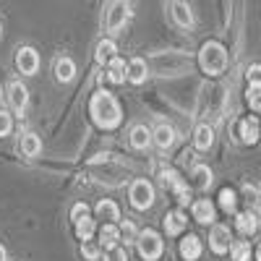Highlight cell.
I'll use <instances>...</instances> for the list:
<instances>
[{
    "mask_svg": "<svg viewBox=\"0 0 261 261\" xmlns=\"http://www.w3.org/2000/svg\"><path fill=\"white\" fill-rule=\"evenodd\" d=\"M89 113L94 118V123L105 130H110V128H118L120 120H123V113H120V105L118 99L110 94V92H97L89 102Z\"/></svg>",
    "mask_w": 261,
    "mask_h": 261,
    "instance_id": "cell-1",
    "label": "cell"
},
{
    "mask_svg": "<svg viewBox=\"0 0 261 261\" xmlns=\"http://www.w3.org/2000/svg\"><path fill=\"white\" fill-rule=\"evenodd\" d=\"M199 65L204 68V73L209 76H220L227 68V53L220 42H206L199 53Z\"/></svg>",
    "mask_w": 261,
    "mask_h": 261,
    "instance_id": "cell-2",
    "label": "cell"
},
{
    "mask_svg": "<svg viewBox=\"0 0 261 261\" xmlns=\"http://www.w3.org/2000/svg\"><path fill=\"white\" fill-rule=\"evenodd\" d=\"M136 248H139V256H141L144 261H157V258L162 256V251H165V243H162L160 232L144 230V232H139V238H136Z\"/></svg>",
    "mask_w": 261,
    "mask_h": 261,
    "instance_id": "cell-3",
    "label": "cell"
},
{
    "mask_svg": "<svg viewBox=\"0 0 261 261\" xmlns=\"http://www.w3.org/2000/svg\"><path fill=\"white\" fill-rule=\"evenodd\" d=\"M128 196H130V204L144 212V209H149L151 204H154V186H151L149 180H144V178H139V180L130 183Z\"/></svg>",
    "mask_w": 261,
    "mask_h": 261,
    "instance_id": "cell-4",
    "label": "cell"
},
{
    "mask_svg": "<svg viewBox=\"0 0 261 261\" xmlns=\"http://www.w3.org/2000/svg\"><path fill=\"white\" fill-rule=\"evenodd\" d=\"M191 65V58H183V55H178V53H167V58L165 55H157L154 58V71L157 73H162V76H167V73H180V71H186Z\"/></svg>",
    "mask_w": 261,
    "mask_h": 261,
    "instance_id": "cell-5",
    "label": "cell"
},
{
    "mask_svg": "<svg viewBox=\"0 0 261 261\" xmlns=\"http://www.w3.org/2000/svg\"><path fill=\"white\" fill-rule=\"evenodd\" d=\"M160 178H162V186H165V188L175 191V199H178V204H180V206H186V204L191 201L188 186L178 178V172H175V170H162V172H160Z\"/></svg>",
    "mask_w": 261,
    "mask_h": 261,
    "instance_id": "cell-6",
    "label": "cell"
},
{
    "mask_svg": "<svg viewBox=\"0 0 261 261\" xmlns=\"http://www.w3.org/2000/svg\"><path fill=\"white\" fill-rule=\"evenodd\" d=\"M130 16V6L128 0H115L107 11V32H120L125 27V21Z\"/></svg>",
    "mask_w": 261,
    "mask_h": 261,
    "instance_id": "cell-7",
    "label": "cell"
},
{
    "mask_svg": "<svg viewBox=\"0 0 261 261\" xmlns=\"http://www.w3.org/2000/svg\"><path fill=\"white\" fill-rule=\"evenodd\" d=\"M16 68L24 73V76H34L39 68V55L34 47H18L16 53Z\"/></svg>",
    "mask_w": 261,
    "mask_h": 261,
    "instance_id": "cell-8",
    "label": "cell"
},
{
    "mask_svg": "<svg viewBox=\"0 0 261 261\" xmlns=\"http://www.w3.org/2000/svg\"><path fill=\"white\" fill-rule=\"evenodd\" d=\"M209 246L214 253H227L232 248V235H230V227L225 225H214L212 232H209Z\"/></svg>",
    "mask_w": 261,
    "mask_h": 261,
    "instance_id": "cell-9",
    "label": "cell"
},
{
    "mask_svg": "<svg viewBox=\"0 0 261 261\" xmlns=\"http://www.w3.org/2000/svg\"><path fill=\"white\" fill-rule=\"evenodd\" d=\"M258 225H261V220H258V214H256L253 209L235 214V227H238V232L246 235V238H251V235L258 230Z\"/></svg>",
    "mask_w": 261,
    "mask_h": 261,
    "instance_id": "cell-10",
    "label": "cell"
},
{
    "mask_svg": "<svg viewBox=\"0 0 261 261\" xmlns=\"http://www.w3.org/2000/svg\"><path fill=\"white\" fill-rule=\"evenodd\" d=\"M8 102H11V107L16 113H24V107H27V102H29V89L24 84H18V81H13L11 86H8Z\"/></svg>",
    "mask_w": 261,
    "mask_h": 261,
    "instance_id": "cell-11",
    "label": "cell"
},
{
    "mask_svg": "<svg viewBox=\"0 0 261 261\" xmlns=\"http://www.w3.org/2000/svg\"><path fill=\"white\" fill-rule=\"evenodd\" d=\"M238 134H241L243 144H256L258 136H261V125H258V120L253 115H248V118L241 120V125H238Z\"/></svg>",
    "mask_w": 261,
    "mask_h": 261,
    "instance_id": "cell-12",
    "label": "cell"
},
{
    "mask_svg": "<svg viewBox=\"0 0 261 261\" xmlns=\"http://www.w3.org/2000/svg\"><path fill=\"white\" fill-rule=\"evenodd\" d=\"M55 79L60 81V84H68V81H73V76H76V63L68 58V55H63V58H58L55 60Z\"/></svg>",
    "mask_w": 261,
    "mask_h": 261,
    "instance_id": "cell-13",
    "label": "cell"
},
{
    "mask_svg": "<svg viewBox=\"0 0 261 261\" xmlns=\"http://www.w3.org/2000/svg\"><path fill=\"white\" fill-rule=\"evenodd\" d=\"M146 73H149V68H146V60L144 58H134V60L125 65V79L130 84H144L146 81Z\"/></svg>",
    "mask_w": 261,
    "mask_h": 261,
    "instance_id": "cell-14",
    "label": "cell"
},
{
    "mask_svg": "<svg viewBox=\"0 0 261 261\" xmlns=\"http://www.w3.org/2000/svg\"><path fill=\"white\" fill-rule=\"evenodd\" d=\"M212 144H214V128L206 125V123L196 125V130H193V146L199 151H206V149H212Z\"/></svg>",
    "mask_w": 261,
    "mask_h": 261,
    "instance_id": "cell-15",
    "label": "cell"
},
{
    "mask_svg": "<svg viewBox=\"0 0 261 261\" xmlns=\"http://www.w3.org/2000/svg\"><path fill=\"white\" fill-rule=\"evenodd\" d=\"M151 141H154L162 151H167L172 144H175V130H172V125H157L154 128V134H151Z\"/></svg>",
    "mask_w": 261,
    "mask_h": 261,
    "instance_id": "cell-16",
    "label": "cell"
},
{
    "mask_svg": "<svg viewBox=\"0 0 261 261\" xmlns=\"http://www.w3.org/2000/svg\"><path fill=\"white\" fill-rule=\"evenodd\" d=\"M97 217L102 222H110V225H115V220H120V209H118V204L115 201H110V199H102L99 204H97Z\"/></svg>",
    "mask_w": 261,
    "mask_h": 261,
    "instance_id": "cell-17",
    "label": "cell"
},
{
    "mask_svg": "<svg viewBox=\"0 0 261 261\" xmlns=\"http://www.w3.org/2000/svg\"><path fill=\"white\" fill-rule=\"evenodd\" d=\"M193 220L201 222V225L214 222V204L209 199H199V201L193 204Z\"/></svg>",
    "mask_w": 261,
    "mask_h": 261,
    "instance_id": "cell-18",
    "label": "cell"
},
{
    "mask_svg": "<svg viewBox=\"0 0 261 261\" xmlns=\"http://www.w3.org/2000/svg\"><path fill=\"white\" fill-rule=\"evenodd\" d=\"M105 79H107V81H113V84H123V81H125V60L115 55L110 63H107Z\"/></svg>",
    "mask_w": 261,
    "mask_h": 261,
    "instance_id": "cell-19",
    "label": "cell"
},
{
    "mask_svg": "<svg viewBox=\"0 0 261 261\" xmlns=\"http://www.w3.org/2000/svg\"><path fill=\"white\" fill-rule=\"evenodd\" d=\"M180 256L186 261H196L201 256V241L196 235H186L183 241H180Z\"/></svg>",
    "mask_w": 261,
    "mask_h": 261,
    "instance_id": "cell-20",
    "label": "cell"
},
{
    "mask_svg": "<svg viewBox=\"0 0 261 261\" xmlns=\"http://www.w3.org/2000/svg\"><path fill=\"white\" fill-rule=\"evenodd\" d=\"M172 11V21H175L178 27H183V29H188L191 24H193V13H191V8L186 6V3H180V0H175V3L170 6Z\"/></svg>",
    "mask_w": 261,
    "mask_h": 261,
    "instance_id": "cell-21",
    "label": "cell"
},
{
    "mask_svg": "<svg viewBox=\"0 0 261 261\" xmlns=\"http://www.w3.org/2000/svg\"><path fill=\"white\" fill-rule=\"evenodd\" d=\"M18 151H21L24 157H37L39 151H42L39 136H37V134H24V136H21V141H18Z\"/></svg>",
    "mask_w": 261,
    "mask_h": 261,
    "instance_id": "cell-22",
    "label": "cell"
},
{
    "mask_svg": "<svg viewBox=\"0 0 261 261\" xmlns=\"http://www.w3.org/2000/svg\"><path fill=\"white\" fill-rule=\"evenodd\" d=\"M186 225H188V220H186L183 212H170L165 217V232L167 235H180L186 230Z\"/></svg>",
    "mask_w": 261,
    "mask_h": 261,
    "instance_id": "cell-23",
    "label": "cell"
},
{
    "mask_svg": "<svg viewBox=\"0 0 261 261\" xmlns=\"http://www.w3.org/2000/svg\"><path fill=\"white\" fill-rule=\"evenodd\" d=\"M99 243H102L105 248L120 246V227H118V225H110V222H105L102 230H99Z\"/></svg>",
    "mask_w": 261,
    "mask_h": 261,
    "instance_id": "cell-24",
    "label": "cell"
},
{
    "mask_svg": "<svg viewBox=\"0 0 261 261\" xmlns=\"http://www.w3.org/2000/svg\"><path fill=\"white\" fill-rule=\"evenodd\" d=\"M151 144V130L146 125H136L130 130V146L134 149H146Z\"/></svg>",
    "mask_w": 261,
    "mask_h": 261,
    "instance_id": "cell-25",
    "label": "cell"
},
{
    "mask_svg": "<svg viewBox=\"0 0 261 261\" xmlns=\"http://www.w3.org/2000/svg\"><path fill=\"white\" fill-rule=\"evenodd\" d=\"M193 183H196V188H201V191H206L209 186H212V170L209 167H204V165H196L193 167Z\"/></svg>",
    "mask_w": 261,
    "mask_h": 261,
    "instance_id": "cell-26",
    "label": "cell"
},
{
    "mask_svg": "<svg viewBox=\"0 0 261 261\" xmlns=\"http://www.w3.org/2000/svg\"><path fill=\"white\" fill-rule=\"evenodd\" d=\"M115 53H118V47H115L113 39L99 42V45H97V63H110L115 58Z\"/></svg>",
    "mask_w": 261,
    "mask_h": 261,
    "instance_id": "cell-27",
    "label": "cell"
},
{
    "mask_svg": "<svg viewBox=\"0 0 261 261\" xmlns=\"http://www.w3.org/2000/svg\"><path fill=\"white\" fill-rule=\"evenodd\" d=\"M76 235H79L81 243H84V241H92V235H94V220H92L89 214H86L84 220L76 222Z\"/></svg>",
    "mask_w": 261,
    "mask_h": 261,
    "instance_id": "cell-28",
    "label": "cell"
},
{
    "mask_svg": "<svg viewBox=\"0 0 261 261\" xmlns=\"http://www.w3.org/2000/svg\"><path fill=\"white\" fill-rule=\"evenodd\" d=\"M220 206H222L227 214L238 209V193H235L232 188H222V191H220Z\"/></svg>",
    "mask_w": 261,
    "mask_h": 261,
    "instance_id": "cell-29",
    "label": "cell"
},
{
    "mask_svg": "<svg viewBox=\"0 0 261 261\" xmlns=\"http://www.w3.org/2000/svg\"><path fill=\"white\" fill-rule=\"evenodd\" d=\"M230 253H232V261H251V243L238 241V243H232Z\"/></svg>",
    "mask_w": 261,
    "mask_h": 261,
    "instance_id": "cell-30",
    "label": "cell"
},
{
    "mask_svg": "<svg viewBox=\"0 0 261 261\" xmlns=\"http://www.w3.org/2000/svg\"><path fill=\"white\" fill-rule=\"evenodd\" d=\"M136 238H139V230H136L134 222H130V220L120 222V241H125V243H136Z\"/></svg>",
    "mask_w": 261,
    "mask_h": 261,
    "instance_id": "cell-31",
    "label": "cell"
},
{
    "mask_svg": "<svg viewBox=\"0 0 261 261\" xmlns=\"http://www.w3.org/2000/svg\"><path fill=\"white\" fill-rule=\"evenodd\" d=\"M248 105L251 110L261 113V84H248Z\"/></svg>",
    "mask_w": 261,
    "mask_h": 261,
    "instance_id": "cell-32",
    "label": "cell"
},
{
    "mask_svg": "<svg viewBox=\"0 0 261 261\" xmlns=\"http://www.w3.org/2000/svg\"><path fill=\"white\" fill-rule=\"evenodd\" d=\"M81 253H84V258H89V261H97V258H99V243L84 241V243H81Z\"/></svg>",
    "mask_w": 261,
    "mask_h": 261,
    "instance_id": "cell-33",
    "label": "cell"
},
{
    "mask_svg": "<svg viewBox=\"0 0 261 261\" xmlns=\"http://www.w3.org/2000/svg\"><path fill=\"white\" fill-rule=\"evenodd\" d=\"M105 261H128V253H125V248L113 246V248L105 251Z\"/></svg>",
    "mask_w": 261,
    "mask_h": 261,
    "instance_id": "cell-34",
    "label": "cell"
},
{
    "mask_svg": "<svg viewBox=\"0 0 261 261\" xmlns=\"http://www.w3.org/2000/svg\"><path fill=\"white\" fill-rule=\"evenodd\" d=\"M11 128H13L11 113H6V110H0V136H8V134H11Z\"/></svg>",
    "mask_w": 261,
    "mask_h": 261,
    "instance_id": "cell-35",
    "label": "cell"
},
{
    "mask_svg": "<svg viewBox=\"0 0 261 261\" xmlns=\"http://www.w3.org/2000/svg\"><path fill=\"white\" fill-rule=\"evenodd\" d=\"M86 214H89V206H86V204H73V209H71V220H73V225L79 222V220H84V217Z\"/></svg>",
    "mask_w": 261,
    "mask_h": 261,
    "instance_id": "cell-36",
    "label": "cell"
},
{
    "mask_svg": "<svg viewBox=\"0 0 261 261\" xmlns=\"http://www.w3.org/2000/svg\"><path fill=\"white\" fill-rule=\"evenodd\" d=\"M246 76H248V84H261V65H258V63L248 65Z\"/></svg>",
    "mask_w": 261,
    "mask_h": 261,
    "instance_id": "cell-37",
    "label": "cell"
},
{
    "mask_svg": "<svg viewBox=\"0 0 261 261\" xmlns=\"http://www.w3.org/2000/svg\"><path fill=\"white\" fill-rule=\"evenodd\" d=\"M243 193H246V201H248L251 206H256V204L261 201V196H258V191H256L253 186H246V188H243Z\"/></svg>",
    "mask_w": 261,
    "mask_h": 261,
    "instance_id": "cell-38",
    "label": "cell"
},
{
    "mask_svg": "<svg viewBox=\"0 0 261 261\" xmlns=\"http://www.w3.org/2000/svg\"><path fill=\"white\" fill-rule=\"evenodd\" d=\"M0 261H6V248L0 246Z\"/></svg>",
    "mask_w": 261,
    "mask_h": 261,
    "instance_id": "cell-39",
    "label": "cell"
},
{
    "mask_svg": "<svg viewBox=\"0 0 261 261\" xmlns=\"http://www.w3.org/2000/svg\"><path fill=\"white\" fill-rule=\"evenodd\" d=\"M256 261H261V246L256 248Z\"/></svg>",
    "mask_w": 261,
    "mask_h": 261,
    "instance_id": "cell-40",
    "label": "cell"
},
{
    "mask_svg": "<svg viewBox=\"0 0 261 261\" xmlns=\"http://www.w3.org/2000/svg\"><path fill=\"white\" fill-rule=\"evenodd\" d=\"M0 34H3V27H0Z\"/></svg>",
    "mask_w": 261,
    "mask_h": 261,
    "instance_id": "cell-41",
    "label": "cell"
}]
</instances>
